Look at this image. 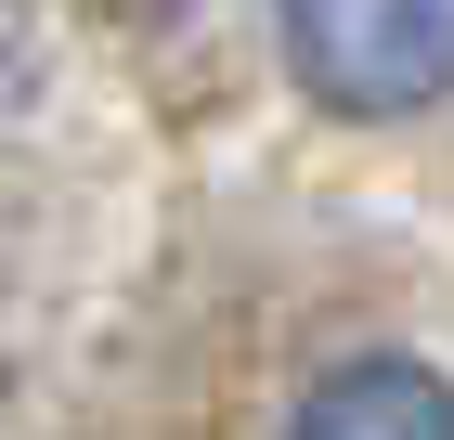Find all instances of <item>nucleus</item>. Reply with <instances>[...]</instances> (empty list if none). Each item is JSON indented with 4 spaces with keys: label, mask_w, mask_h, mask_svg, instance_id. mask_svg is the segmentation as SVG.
Returning a JSON list of instances; mask_svg holds the SVG:
<instances>
[{
    "label": "nucleus",
    "mask_w": 454,
    "mask_h": 440,
    "mask_svg": "<svg viewBox=\"0 0 454 440\" xmlns=\"http://www.w3.org/2000/svg\"><path fill=\"white\" fill-rule=\"evenodd\" d=\"M286 440H454V389L428 363H338Z\"/></svg>",
    "instance_id": "f03ea898"
},
{
    "label": "nucleus",
    "mask_w": 454,
    "mask_h": 440,
    "mask_svg": "<svg viewBox=\"0 0 454 440\" xmlns=\"http://www.w3.org/2000/svg\"><path fill=\"white\" fill-rule=\"evenodd\" d=\"M0 78H13V0H0Z\"/></svg>",
    "instance_id": "7ed1b4c3"
},
{
    "label": "nucleus",
    "mask_w": 454,
    "mask_h": 440,
    "mask_svg": "<svg viewBox=\"0 0 454 440\" xmlns=\"http://www.w3.org/2000/svg\"><path fill=\"white\" fill-rule=\"evenodd\" d=\"M286 52L338 117H416L454 91V0H286Z\"/></svg>",
    "instance_id": "f257e3e1"
}]
</instances>
